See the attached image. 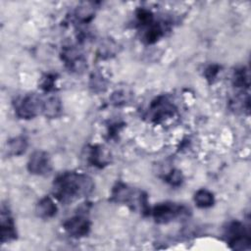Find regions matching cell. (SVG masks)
I'll list each match as a JSON object with an SVG mask.
<instances>
[{
    "instance_id": "obj_1",
    "label": "cell",
    "mask_w": 251,
    "mask_h": 251,
    "mask_svg": "<svg viewBox=\"0 0 251 251\" xmlns=\"http://www.w3.org/2000/svg\"><path fill=\"white\" fill-rule=\"evenodd\" d=\"M93 188L94 183L88 176L74 172L58 176L53 182V194L63 203L87 196Z\"/></svg>"
},
{
    "instance_id": "obj_2",
    "label": "cell",
    "mask_w": 251,
    "mask_h": 251,
    "mask_svg": "<svg viewBox=\"0 0 251 251\" xmlns=\"http://www.w3.org/2000/svg\"><path fill=\"white\" fill-rule=\"evenodd\" d=\"M112 197L117 202H123L131 206L132 209L139 208L142 212L148 211L146 195L141 191H133L126 184L119 183L114 188Z\"/></svg>"
},
{
    "instance_id": "obj_3",
    "label": "cell",
    "mask_w": 251,
    "mask_h": 251,
    "mask_svg": "<svg viewBox=\"0 0 251 251\" xmlns=\"http://www.w3.org/2000/svg\"><path fill=\"white\" fill-rule=\"evenodd\" d=\"M225 236L231 249L244 250L250 246V232L240 222H232L226 228Z\"/></svg>"
},
{
    "instance_id": "obj_4",
    "label": "cell",
    "mask_w": 251,
    "mask_h": 251,
    "mask_svg": "<svg viewBox=\"0 0 251 251\" xmlns=\"http://www.w3.org/2000/svg\"><path fill=\"white\" fill-rule=\"evenodd\" d=\"M43 103L35 94H28L17 100L15 104V111L18 117L22 119H31L35 117L38 112L42 111Z\"/></svg>"
},
{
    "instance_id": "obj_5",
    "label": "cell",
    "mask_w": 251,
    "mask_h": 251,
    "mask_svg": "<svg viewBox=\"0 0 251 251\" xmlns=\"http://www.w3.org/2000/svg\"><path fill=\"white\" fill-rule=\"evenodd\" d=\"M187 210L180 205L165 202L156 205L153 208L152 215L154 220L159 224H167L181 214H184Z\"/></svg>"
},
{
    "instance_id": "obj_6",
    "label": "cell",
    "mask_w": 251,
    "mask_h": 251,
    "mask_svg": "<svg viewBox=\"0 0 251 251\" xmlns=\"http://www.w3.org/2000/svg\"><path fill=\"white\" fill-rule=\"evenodd\" d=\"M176 108L173 103H171L166 97L160 96L155 99L149 108L148 114L152 121L159 123L175 115Z\"/></svg>"
},
{
    "instance_id": "obj_7",
    "label": "cell",
    "mask_w": 251,
    "mask_h": 251,
    "mask_svg": "<svg viewBox=\"0 0 251 251\" xmlns=\"http://www.w3.org/2000/svg\"><path fill=\"white\" fill-rule=\"evenodd\" d=\"M51 169V161L46 152L35 151L30 155L27 163V170L30 174L42 176L49 174Z\"/></svg>"
},
{
    "instance_id": "obj_8",
    "label": "cell",
    "mask_w": 251,
    "mask_h": 251,
    "mask_svg": "<svg viewBox=\"0 0 251 251\" xmlns=\"http://www.w3.org/2000/svg\"><path fill=\"white\" fill-rule=\"evenodd\" d=\"M65 230L73 237H82L88 234L90 229V222L81 215L75 216L64 223Z\"/></svg>"
},
{
    "instance_id": "obj_9",
    "label": "cell",
    "mask_w": 251,
    "mask_h": 251,
    "mask_svg": "<svg viewBox=\"0 0 251 251\" xmlns=\"http://www.w3.org/2000/svg\"><path fill=\"white\" fill-rule=\"evenodd\" d=\"M16 237L17 231L13 218L11 217L8 210L3 207L1 212V241L4 243L13 240Z\"/></svg>"
},
{
    "instance_id": "obj_10",
    "label": "cell",
    "mask_w": 251,
    "mask_h": 251,
    "mask_svg": "<svg viewBox=\"0 0 251 251\" xmlns=\"http://www.w3.org/2000/svg\"><path fill=\"white\" fill-rule=\"evenodd\" d=\"M57 213V207L50 197L42 198L36 205V214L40 218L48 219L55 216Z\"/></svg>"
},
{
    "instance_id": "obj_11",
    "label": "cell",
    "mask_w": 251,
    "mask_h": 251,
    "mask_svg": "<svg viewBox=\"0 0 251 251\" xmlns=\"http://www.w3.org/2000/svg\"><path fill=\"white\" fill-rule=\"evenodd\" d=\"M63 59L66 64L73 70L80 69V66L84 63L81 55L75 48H67L63 52Z\"/></svg>"
},
{
    "instance_id": "obj_12",
    "label": "cell",
    "mask_w": 251,
    "mask_h": 251,
    "mask_svg": "<svg viewBox=\"0 0 251 251\" xmlns=\"http://www.w3.org/2000/svg\"><path fill=\"white\" fill-rule=\"evenodd\" d=\"M108 155L107 153L104 151V149L100 146H92L91 150H90V154L88 157L89 163L92 164L93 166H97V167H103L106 164H108L109 160H108Z\"/></svg>"
},
{
    "instance_id": "obj_13",
    "label": "cell",
    "mask_w": 251,
    "mask_h": 251,
    "mask_svg": "<svg viewBox=\"0 0 251 251\" xmlns=\"http://www.w3.org/2000/svg\"><path fill=\"white\" fill-rule=\"evenodd\" d=\"M61 110H62V104L57 97H51L45 102H43L42 112L46 117L55 118L60 114Z\"/></svg>"
},
{
    "instance_id": "obj_14",
    "label": "cell",
    "mask_w": 251,
    "mask_h": 251,
    "mask_svg": "<svg viewBox=\"0 0 251 251\" xmlns=\"http://www.w3.org/2000/svg\"><path fill=\"white\" fill-rule=\"evenodd\" d=\"M163 26L159 23H150L147 25L146 31L144 33V38L147 43L156 42L163 35Z\"/></svg>"
},
{
    "instance_id": "obj_15",
    "label": "cell",
    "mask_w": 251,
    "mask_h": 251,
    "mask_svg": "<svg viewBox=\"0 0 251 251\" xmlns=\"http://www.w3.org/2000/svg\"><path fill=\"white\" fill-rule=\"evenodd\" d=\"M27 146L26 139L23 136L15 137L8 141V152L10 155L18 156L23 154L25 151V148Z\"/></svg>"
},
{
    "instance_id": "obj_16",
    "label": "cell",
    "mask_w": 251,
    "mask_h": 251,
    "mask_svg": "<svg viewBox=\"0 0 251 251\" xmlns=\"http://www.w3.org/2000/svg\"><path fill=\"white\" fill-rule=\"evenodd\" d=\"M194 201L200 208H208L214 204V196L207 189H200L194 195Z\"/></svg>"
},
{
    "instance_id": "obj_17",
    "label": "cell",
    "mask_w": 251,
    "mask_h": 251,
    "mask_svg": "<svg viewBox=\"0 0 251 251\" xmlns=\"http://www.w3.org/2000/svg\"><path fill=\"white\" fill-rule=\"evenodd\" d=\"M75 15L81 22H88L94 16V7L91 3H82L79 7H77Z\"/></svg>"
},
{
    "instance_id": "obj_18",
    "label": "cell",
    "mask_w": 251,
    "mask_h": 251,
    "mask_svg": "<svg viewBox=\"0 0 251 251\" xmlns=\"http://www.w3.org/2000/svg\"><path fill=\"white\" fill-rule=\"evenodd\" d=\"M233 79H234V85H236L237 87H248L249 85L248 73L243 68L235 72Z\"/></svg>"
},
{
    "instance_id": "obj_19",
    "label": "cell",
    "mask_w": 251,
    "mask_h": 251,
    "mask_svg": "<svg viewBox=\"0 0 251 251\" xmlns=\"http://www.w3.org/2000/svg\"><path fill=\"white\" fill-rule=\"evenodd\" d=\"M166 180H167L170 184H172V185H174V186H177V185H179V184L182 182V175H181V173H180L179 171L174 170V171H172V172L166 176Z\"/></svg>"
},
{
    "instance_id": "obj_20",
    "label": "cell",
    "mask_w": 251,
    "mask_h": 251,
    "mask_svg": "<svg viewBox=\"0 0 251 251\" xmlns=\"http://www.w3.org/2000/svg\"><path fill=\"white\" fill-rule=\"evenodd\" d=\"M54 80H55L54 75H47L42 78L40 87L45 91H50L54 89Z\"/></svg>"
},
{
    "instance_id": "obj_21",
    "label": "cell",
    "mask_w": 251,
    "mask_h": 251,
    "mask_svg": "<svg viewBox=\"0 0 251 251\" xmlns=\"http://www.w3.org/2000/svg\"><path fill=\"white\" fill-rule=\"evenodd\" d=\"M220 70V67L219 66H216V65H213V66H210L206 69L205 71V75L208 79H211V78H214L216 76V75L218 74Z\"/></svg>"
}]
</instances>
